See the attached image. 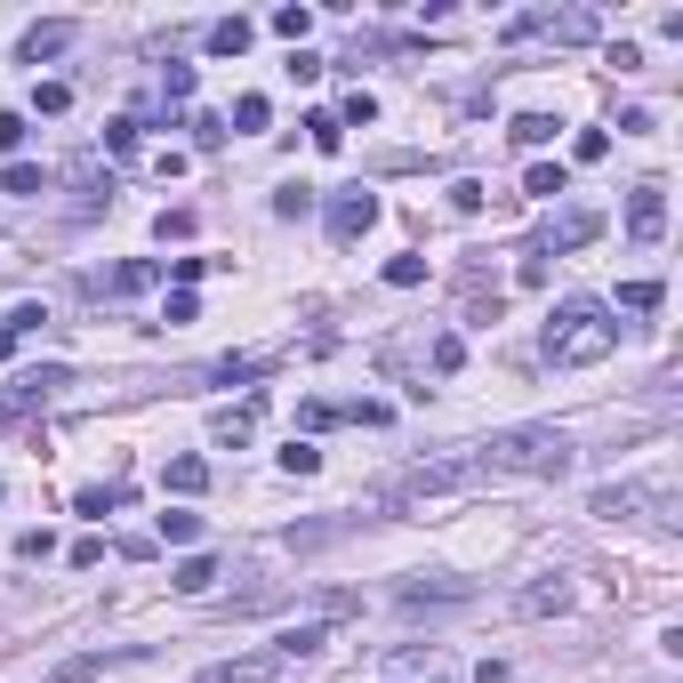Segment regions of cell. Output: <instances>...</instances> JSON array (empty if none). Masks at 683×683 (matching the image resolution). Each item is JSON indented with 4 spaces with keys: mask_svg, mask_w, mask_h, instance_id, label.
I'll list each match as a JSON object with an SVG mask.
<instances>
[{
    "mask_svg": "<svg viewBox=\"0 0 683 683\" xmlns=\"http://www.w3.org/2000/svg\"><path fill=\"white\" fill-rule=\"evenodd\" d=\"M474 451H483L491 474H531V483H563V474L579 466L563 426H499L491 442H474Z\"/></svg>",
    "mask_w": 683,
    "mask_h": 683,
    "instance_id": "6da1fadb",
    "label": "cell"
},
{
    "mask_svg": "<svg viewBox=\"0 0 683 683\" xmlns=\"http://www.w3.org/2000/svg\"><path fill=\"white\" fill-rule=\"evenodd\" d=\"M491 483V466H483V451H434V459H419V466H402L394 483L379 491L386 506H434V499H466V491H483Z\"/></svg>",
    "mask_w": 683,
    "mask_h": 683,
    "instance_id": "7a4b0ae2",
    "label": "cell"
},
{
    "mask_svg": "<svg viewBox=\"0 0 683 683\" xmlns=\"http://www.w3.org/2000/svg\"><path fill=\"white\" fill-rule=\"evenodd\" d=\"M611 346H620V322H611L595 298L555 305V322H546V362L555 370H595V362H611Z\"/></svg>",
    "mask_w": 683,
    "mask_h": 683,
    "instance_id": "3957f363",
    "label": "cell"
},
{
    "mask_svg": "<svg viewBox=\"0 0 683 683\" xmlns=\"http://www.w3.org/2000/svg\"><path fill=\"white\" fill-rule=\"evenodd\" d=\"M587 515H603V523H635V515H652L660 531H683V506H675L667 483H603V491L587 499Z\"/></svg>",
    "mask_w": 683,
    "mask_h": 683,
    "instance_id": "277c9868",
    "label": "cell"
},
{
    "mask_svg": "<svg viewBox=\"0 0 683 683\" xmlns=\"http://www.w3.org/2000/svg\"><path fill=\"white\" fill-rule=\"evenodd\" d=\"M531 32H546V41H563V49H587L603 24L587 9H539V17H515V41H531Z\"/></svg>",
    "mask_w": 683,
    "mask_h": 683,
    "instance_id": "5b68a950",
    "label": "cell"
},
{
    "mask_svg": "<svg viewBox=\"0 0 683 683\" xmlns=\"http://www.w3.org/2000/svg\"><path fill=\"white\" fill-rule=\"evenodd\" d=\"M660 233H667V185H660V178H643V185L627 193V242L652 250Z\"/></svg>",
    "mask_w": 683,
    "mask_h": 683,
    "instance_id": "8992f818",
    "label": "cell"
},
{
    "mask_svg": "<svg viewBox=\"0 0 683 683\" xmlns=\"http://www.w3.org/2000/svg\"><path fill=\"white\" fill-rule=\"evenodd\" d=\"M57 386H73V370H24V379H17L9 394H0V426H17L24 410H41Z\"/></svg>",
    "mask_w": 683,
    "mask_h": 683,
    "instance_id": "52a82bcc",
    "label": "cell"
},
{
    "mask_svg": "<svg viewBox=\"0 0 683 683\" xmlns=\"http://www.w3.org/2000/svg\"><path fill=\"white\" fill-rule=\"evenodd\" d=\"M402 611H451V603H474V579H402V595H394Z\"/></svg>",
    "mask_w": 683,
    "mask_h": 683,
    "instance_id": "ba28073f",
    "label": "cell"
},
{
    "mask_svg": "<svg viewBox=\"0 0 683 683\" xmlns=\"http://www.w3.org/2000/svg\"><path fill=\"white\" fill-rule=\"evenodd\" d=\"M370 225H379V193H330V242H362Z\"/></svg>",
    "mask_w": 683,
    "mask_h": 683,
    "instance_id": "9c48e42d",
    "label": "cell"
},
{
    "mask_svg": "<svg viewBox=\"0 0 683 683\" xmlns=\"http://www.w3.org/2000/svg\"><path fill=\"white\" fill-rule=\"evenodd\" d=\"M290 667L273 660V652H250V660H218V667H201L193 683H282Z\"/></svg>",
    "mask_w": 683,
    "mask_h": 683,
    "instance_id": "30bf717a",
    "label": "cell"
},
{
    "mask_svg": "<svg viewBox=\"0 0 683 683\" xmlns=\"http://www.w3.org/2000/svg\"><path fill=\"white\" fill-rule=\"evenodd\" d=\"M515 611H523V620H563V611H571V579H531V587L515 595Z\"/></svg>",
    "mask_w": 683,
    "mask_h": 683,
    "instance_id": "8fae6325",
    "label": "cell"
},
{
    "mask_svg": "<svg viewBox=\"0 0 683 683\" xmlns=\"http://www.w3.org/2000/svg\"><path fill=\"white\" fill-rule=\"evenodd\" d=\"M322 643H330V620H305V627H282V635H273V643H265V652H273V660H282V667H298V660H314V652H322Z\"/></svg>",
    "mask_w": 683,
    "mask_h": 683,
    "instance_id": "7c38bea8",
    "label": "cell"
},
{
    "mask_svg": "<svg viewBox=\"0 0 683 683\" xmlns=\"http://www.w3.org/2000/svg\"><path fill=\"white\" fill-rule=\"evenodd\" d=\"M129 660H145V652H81V660H57L49 683H97L106 667H129Z\"/></svg>",
    "mask_w": 683,
    "mask_h": 683,
    "instance_id": "4fadbf2b",
    "label": "cell"
},
{
    "mask_svg": "<svg viewBox=\"0 0 683 683\" xmlns=\"http://www.w3.org/2000/svg\"><path fill=\"white\" fill-rule=\"evenodd\" d=\"M64 41H73V17H49V24H32V32H24V49H17V57H24V64H41V57H57Z\"/></svg>",
    "mask_w": 683,
    "mask_h": 683,
    "instance_id": "5bb4252c",
    "label": "cell"
},
{
    "mask_svg": "<svg viewBox=\"0 0 683 683\" xmlns=\"http://www.w3.org/2000/svg\"><path fill=\"white\" fill-rule=\"evenodd\" d=\"M595 233H603V218H595V210H571V218H555L546 250H579V242H595ZM546 250H539V258H546Z\"/></svg>",
    "mask_w": 683,
    "mask_h": 683,
    "instance_id": "9a60e30c",
    "label": "cell"
},
{
    "mask_svg": "<svg viewBox=\"0 0 683 683\" xmlns=\"http://www.w3.org/2000/svg\"><path fill=\"white\" fill-rule=\"evenodd\" d=\"M258 410H265V402H258V394H250V402H242V410H218V426H210V434H218V442H225V451H242V442H250V434H258Z\"/></svg>",
    "mask_w": 683,
    "mask_h": 683,
    "instance_id": "2e32d148",
    "label": "cell"
},
{
    "mask_svg": "<svg viewBox=\"0 0 683 683\" xmlns=\"http://www.w3.org/2000/svg\"><path fill=\"white\" fill-rule=\"evenodd\" d=\"M169 587H178V595H210L218 587V555H185L178 571H169Z\"/></svg>",
    "mask_w": 683,
    "mask_h": 683,
    "instance_id": "e0dca14e",
    "label": "cell"
},
{
    "mask_svg": "<svg viewBox=\"0 0 683 683\" xmlns=\"http://www.w3.org/2000/svg\"><path fill=\"white\" fill-rule=\"evenodd\" d=\"M161 483L178 491V499H201V491H210V459H169V474H161Z\"/></svg>",
    "mask_w": 683,
    "mask_h": 683,
    "instance_id": "ac0fdd59",
    "label": "cell"
},
{
    "mask_svg": "<svg viewBox=\"0 0 683 683\" xmlns=\"http://www.w3.org/2000/svg\"><path fill=\"white\" fill-rule=\"evenodd\" d=\"M555 129H563L555 113H515V121H506V137H515V145H531V153H539V145H555Z\"/></svg>",
    "mask_w": 683,
    "mask_h": 683,
    "instance_id": "d6986e66",
    "label": "cell"
},
{
    "mask_svg": "<svg viewBox=\"0 0 683 683\" xmlns=\"http://www.w3.org/2000/svg\"><path fill=\"white\" fill-rule=\"evenodd\" d=\"M153 273H161L153 258H129V265L106 273V290H113V298H137V290H153Z\"/></svg>",
    "mask_w": 683,
    "mask_h": 683,
    "instance_id": "ffe728a7",
    "label": "cell"
},
{
    "mask_svg": "<svg viewBox=\"0 0 683 683\" xmlns=\"http://www.w3.org/2000/svg\"><path fill=\"white\" fill-rule=\"evenodd\" d=\"M250 32H258L250 17H218V24H210V49H218V57H242V49H250Z\"/></svg>",
    "mask_w": 683,
    "mask_h": 683,
    "instance_id": "44dd1931",
    "label": "cell"
},
{
    "mask_svg": "<svg viewBox=\"0 0 683 683\" xmlns=\"http://www.w3.org/2000/svg\"><path fill=\"white\" fill-rule=\"evenodd\" d=\"M523 193H539V201H555V193H571V169H563V161H531V178H523Z\"/></svg>",
    "mask_w": 683,
    "mask_h": 683,
    "instance_id": "7402d4cb",
    "label": "cell"
},
{
    "mask_svg": "<svg viewBox=\"0 0 683 683\" xmlns=\"http://www.w3.org/2000/svg\"><path fill=\"white\" fill-rule=\"evenodd\" d=\"M265 370H273V354H225L210 379H225V386H233V379H265Z\"/></svg>",
    "mask_w": 683,
    "mask_h": 683,
    "instance_id": "603a6c76",
    "label": "cell"
},
{
    "mask_svg": "<svg viewBox=\"0 0 683 683\" xmlns=\"http://www.w3.org/2000/svg\"><path fill=\"white\" fill-rule=\"evenodd\" d=\"M265 121H273V106H265V97H242V106H233V121H225V129H233V137H258Z\"/></svg>",
    "mask_w": 683,
    "mask_h": 683,
    "instance_id": "cb8c5ba5",
    "label": "cell"
},
{
    "mask_svg": "<svg viewBox=\"0 0 683 683\" xmlns=\"http://www.w3.org/2000/svg\"><path fill=\"white\" fill-rule=\"evenodd\" d=\"M161 539H169V546H193V539H201V515H185V506H169V515H161Z\"/></svg>",
    "mask_w": 683,
    "mask_h": 683,
    "instance_id": "d4e9b609",
    "label": "cell"
},
{
    "mask_svg": "<svg viewBox=\"0 0 683 683\" xmlns=\"http://www.w3.org/2000/svg\"><path fill=\"white\" fill-rule=\"evenodd\" d=\"M121 506V491H73V515H89V523H106Z\"/></svg>",
    "mask_w": 683,
    "mask_h": 683,
    "instance_id": "484cf974",
    "label": "cell"
},
{
    "mask_svg": "<svg viewBox=\"0 0 683 683\" xmlns=\"http://www.w3.org/2000/svg\"><path fill=\"white\" fill-rule=\"evenodd\" d=\"M273 32H282V41L298 49V41H305V32H314V9H273Z\"/></svg>",
    "mask_w": 683,
    "mask_h": 683,
    "instance_id": "4316f807",
    "label": "cell"
},
{
    "mask_svg": "<svg viewBox=\"0 0 683 683\" xmlns=\"http://www.w3.org/2000/svg\"><path fill=\"white\" fill-rule=\"evenodd\" d=\"M346 611H362V595H346V587H322L314 595V620H346Z\"/></svg>",
    "mask_w": 683,
    "mask_h": 683,
    "instance_id": "83f0119b",
    "label": "cell"
},
{
    "mask_svg": "<svg viewBox=\"0 0 683 683\" xmlns=\"http://www.w3.org/2000/svg\"><path fill=\"white\" fill-rule=\"evenodd\" d=\"M667 290L660 282H620V305H627V314H652V305H660Z\"/></svg>",
    "mask_w": 683,
    "mask_h": 683,
    "instance_id": "f1b7e54d",
    "label": "cell"
},
{
    "mask_svg": "<svg viewBox=\"0 0 683 683\" xmlns=\"http://www.w3.org/2000/svg\"><path fill=\"white\" fill-rule=\"evenodd\" d=\"M305 210H314V185H282V193H273V218H305Z\"/></svg>",
    "mask_w": 683,
    "mask_h": 683,
    "instance_id": "f546056e",
    "label": "cell"
},
{
    "mask_svg": "<svg viewBox=\"0 0 683 683\" xmlns=\"http://www.w3.org/2000/svg\"><path fill=\"white\" fill-rule=\"evenodd\" d=\"M459 362H466V338H459V330H442V338H434V370H442V379H451Z\"/></svg>",
    "mask_w": 683,
    "mask_h": 683,
    "instance_id": "4dcf8cb0",
    "label": "cell"
},
{
    "mask_svg": "<svg viewBox=\"0 0 683 683\" xmlns=\"http://www.w3.org/2000/svg\"><path fill=\"white\" fill-rule=\"evenodd\" d=\"M346 121H354V129H370V121H379V97L354 89V97H346V113H338V129H346Z\"/></svg>",
    "mask_w": 683,
    "mask_h": 683,
    "instance_id": "1f68e13d",
    "label": "cell"
},
{
    "mask_svg": "<svg viewBox=\"0 0 683 683\" xmlns=\"http://www.w3.org/2000/svg\"><path fill=\"white\" fill-rule=\"evenodd\" d=\"M0 185H9V193H49V178L32 161H9V178H0Z\"/></svg>",
    "mask_w": 683,
    "mask_h": 683,
    "instance_id": "d6a6232c",
    "label": "cell"
},
{
    "mask_svg": "<svg viewBox=\"0 0 683 683\" xmlns=\"http://www.w3.org/2000/svg\"><path fill=\"white\" fill-rule=\"evenodd\" d=\"M305 129H314V153H338V145H346V129H338V113H314Z\"/></svg>",
    "mask_w": 683,
    "mask_h": 683,
    "instance_id": "836d02e7",
    "label": "cell"
},
{
    "mask_svg": "<svg viewBox=\"0 0 683 683\" xmlns=\"http://www.w3.org/2000/svg\"><path fill=\"white\" fill-rule=\"evenodd\" d=\"M282 474H322V451H314V442H290V451H282Z\"/></svg>",
    "mask_w": 683,
    "mask_h": 683,
    "instance_id": "e575fe53",
    "label": "cell"
},
{
    "mask_svg": "<svg viewBox=\"0 0 683 683\" xmlns=\"http://www.w3.org/2000/svg\"><path fill=\"white\" fill-rule=\"evenodd\" d=\"M64 106H73V89H64V81H41V89H32V113H64Z\"/></svg>",
    "mask_w": 683,
    "mask_h": 683,
    "instance_id": "d590c367",
    "label": "cell"
},
{
    "mask_svg": "<svg viewBox=\"0 0 683 683\" xmlns=\"http://www.w3.org/2000/svg\"><path fill=\"white\" fill-rule=\"evenodd\" d=\"M193 145L218 153V145H225V121H218V113H193Z\"/></svg>",
    "mask_w": 683,
    "mask_h": 683,
    "instance_id": "8d00e7d4",
    "label": "cell"
},
{
    "mask_svg": "<svg viewBox=\"0 0 683 683\" xmlns=\"http://www.w3.org/2000/svg\"><path fill=\"white\" fill-rule=\"evenodd\" d=\"M386 282H394V290H419V282H426V258H394Z\"/></svg>",
    "mask_w": 683,
    "mask_h": 683,
    "instance_id": "74e56055",
    "label": "cell"
},
{
    "mask_svg": "<svg viewBox=\"0 0 683 683\" xmlns=\"http://www.w3.org/2000/svg\"><path fill=\"white\" fill-rule=\"evenodd\" d=\"M106 153H121V161L137 153V121H106Z\"/></svg>",
    "mask_w": 683,
    "mask_h": 683,
    "instance_id": "f35d334b",
    "label": "cell"
},
{
    "mask_svg": "<svg viewBox=\"0 0 683 683\" xmlns=\"http://www.w3.org/2000/svg\"><path fill=\"white\" fill-rule=\"evenodd\" d=\"M571 153H579V161H603V153H611V129H579Z\"/></svg>",
    "mask_w": 683,
    "mask_h": 683,
    "instance_id": "ab89813d",
    "label": "cell"
},
{
    "mask_svg": "<svg viewBox=\"0 0 683 683\" xmlns=\"http://www.w3.org/2000/svg\"><path fill=\"white\" fill-rule=\"evenodd\" d=\"M153 233H161V242H185L193 218H185V210H161V218H153Z\"/></svg>",
    "mask_w": 683,
    "mask_h": 683,
    "instance_id": "60d3db41",
    "label": "cell"
},
{
    "mask_svg": "<svg viewBox=\"0 0 683 683\" xmlns=\"http://www.w3.org/2000/svg\"><path fill=\"white\" fill-rule=\"evenodd\" d=\"M451 210H466V218H474V210H483V185L459 178V185H451Z\"/></svg>",
    "mask_w": 683,
    "mask_h": 683,
    "instance_id": "b9f144b4",
    "label": "cell"
},
{
    "mask_svg": "<svg viewBox=\"0 0 683 683\" xmlns=\"http://www.w3.org/2000/svg\"><path fill=\"white\" fill-rule=\"evenodd\" d=\"M106 563V539H73V571H97Z\"/></svg>",
    "mask_w": 683,
    "mask_h": 683,
    "instance_id": "7bdbcfd3",
    "label": "cell"
},
{
    "mask_svg": "<svg viewBox=\"0 0 683 683\" xmlns=\"http://www.w3.org/2000/svg\"><path fill=\"white\" fill-rule=\"evenodd\" d=\"M169 273H178V290H193L201 273H210V258H169Z\"/></svg>",
    "mask_w": 683,
    "mask_h": 683,
    "instance_id": "ee69618b",
    "label": "cell"
},
{
    "mask_svg": "<svg viewBox=\"0 0 683 683\" xmlns=\"http://www.w3.org/2000/svg\"><path fill=\"white\" fill-rule=\"evenodd\" d=\"M24 145V113H0V153H17Z\"/></svg>",
    "mask_w": 683,
    "mask_h": 683,
    "instance_id": "f6af8a7d",
    "label": "cell"
},
{
    "mask_svg": "<svg viewBox=\"0 0 683 683\" xmlns=\"http://www.w3.org/2000/svg\"><path fill=\"white\" fill-rule=\"evenodd\" d=\"M9 354H17V338H9V322H0V362H9Z\"/></svg>",
    "mask_w": 683,
    "mask_h": 683,
    "instance_id": "bcb514c9",
    "label": "cell"
}]
</instances>
